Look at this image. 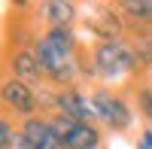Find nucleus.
I'll return each instance as SVG.
<instances>
[{
	"label": "nucleus",
	"instance_id": "obj_1",
	"mask_svg": "<svg viewBox=\"0 0 152 149\" xmlns=\"http://www.w3.org/2000/svg\"><path fill=\"white\" fill-rule=\"evenodd\" d=\"M91 64L97 70V76L116 79L122 73H134L140 67V61H137V52H134L131 43H125V40H104V43L94 46Z\"/></svg>",
	"mask_w": 152,
	"mask_h": 149
},
{
	"label": "nucleus",
	"instance_id": "obj_2",
	"mask_svg": "<svg viewBox=\"0 0 152 149\" xmlns=\"http://www.w3.org/2000/svg\"><path fill=\"white\" fill-rule=\"evenodd\" d=\"M55 113L67 116L73 122H91V125L100 119L97 107H94V97L79 91L76 85H70V88H55Z\"/></svg>",
	"mask_w": 152,
	"mask_h": 149
},
{
	"label": "nucleus",
	"instance_id": "obj_3",
	"mask_svg": "<svg viewBox=\"0 0 152 149\" xmlns=\"http://www.w3.org/2000/svg\"><path fill=\"white\" fill-rule=\"evenodd\" d=\"M91 97H94V107H97L100 122H104L110 131L122 134V131L131 128V119H134V116H131L128 104H125L119 94H113V91H107V88H97V91H91Z\"/></svg>",
	"mask_w": 152,
	"mask_h": 149
},
{
	"label": "nucleus",
	"instance_id": "obj_4",
	"mask_svg": "<svg viewBox=\"0 0 152 149\" xmlns=\"http://www.w3.org/2000/svg\"><path fill=\"white\" fill-rule=\"evenodd\" d=\"M3 104L9 110H15L18 116L31 119L37 116V110H40V97H37V88H31L28 82H18V79H6L3 82Z\"/></svg>",
	"mask_w": 152,
	"mask_h": 149
},
{
	"label": "nucleus",
	"instance_id": "obj_5",
	"mask_svg": "<svg viewBox=\"0 0 152 149\" xmlns=\"http://www.w3.org/2000/svg\"><path fill=\"white\" fill-rule=\"evenodd\" d=\"M18 134L24 140H31L37 149H67L64 140L55 134V128L49 125V116H31V119H21Z\"/></svg>",
	"mask_w": 152,
	"mask_h": 149
},
{
	"label": "nucleus",
	"instance_id": "obj_6",
	"mask_svg": "<svg viewBox=\"0 0 152 149\" xmlns=\"http://www.w3.org/2000/svg\"><path fill=\"white\" fill-rule=\"evenodd\" d=\"M9 70H12V79L28 82L31 88L46 82V70H43V64H40V58H37L34 49H18V52L9 58Z\"/></svg>",
	"mask_w": 152,
	"mask_h": 149
},
{
	"label": "nucleus",
	"instance_id": "obj_7",
	"mask_svg": "<svg viewBox=\"0 0 152 149\" xmlns=\"http://www.w3.org/2000/svg\"><path fill=\"white\" fill-rule=\"evenodd\" d=\"M76 12H79V6L70 0H49L40 6V15L46 18L49 28H70L76 21Z\"/></svg>",
	"mask_w": 152,
	"mask_h": 149
},
{
	"label": "nucleus",
	"instance_id": "obj_8",
	"mask_svg": "<svg viewBox=\"0 0 152 149\" xmlns=\"http://www.w3.org/2000/svg\"><path fill=\"white\" fill-rule=\"evenodd\" d=\"M67 149H100V131L91 122H76L73 131L64 137Z\"/></svg>",
	"mask_w": 152,
	"mask_h": 149
},
{
	"label": "nucleus",
	"instance_id": "obj_9",
	"mask_svg": "<svg viewBox=\"0 0 152 149\" xmlns=\"http://www.w3.org/2000/svg\"><path fill=\"white\" fill-rule=\"evenodd\" d=\"M134 52H137V61H140V67H152V37H137Z\"/></svg>",
	"mask_w": 152,
	"mask_h": 149
},
{
	"label": "nucleus",
	"instance_id": "obj_10",
	"mask_svg": "<svg viewBox=\"0 0 152 149\" xmlns=\"http://www.w3.org/2000/svg\"><path fill=\"white\" fill-rule=\"evenodd\" d=\"M18 143V131H12V122L3 116L0 119V149H15Z\"/></svg>",
	"mask_w": 152,
	"mask_h": 149
},
{
	"label": "nucleus",
	"instance_id": "obj_11",
	"mask_svg": "<svg viewBox=\"0 0 152 149\" xmlns=\"http://www.w3.org/2000/svg\"><path fill=\"white\" fill-rule=\"evenodd\" d=\"M137 107H140V113L152 122V88L149 85H143V88L137 91Z\"/></svg>",
	"mask_w": 152,
	"mask_h": 149
},
{
	"label": "nucleus",
	"instance_id": "obj_12",
	"mask_svg": "<svg viewBox=\"0 0 152 149\" xmlns=\"http://www.w3.org/2000/svg\"><path fill=\"white\" fill-rule=\"evenodd\" d=\"M137 149H152V128H146L140 134V143H137Z\"/></svg>",
	"mask_w": 152,
	"mask_h": 149
},
{
	"label": "nucleus",
	"instance_id": "obj_13",
	"mask_svg": "<svg viewBox=\"0 0 152 149\" xmlns=\"http://www.w3.org/2000/svg\"><path fill=\"white\" fill-rule=\"evenodd\" d=\"M15 149H37V146H34L31 140H24V137H21V134H18V143H15Z\"/></svg>",
	"mask_w": 152,
	"mask_h": 149
}]
</instances>
